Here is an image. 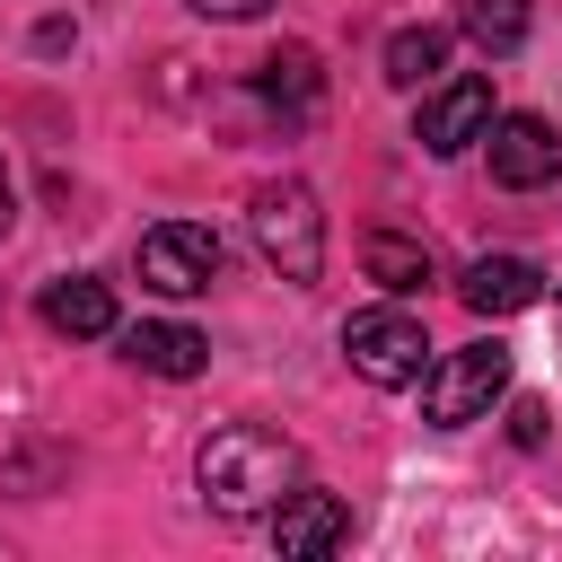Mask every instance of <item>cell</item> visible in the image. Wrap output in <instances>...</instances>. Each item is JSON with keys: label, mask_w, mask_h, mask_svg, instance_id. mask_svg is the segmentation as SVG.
<instances>
[{"label": "cell", "mask_w": 562, "mask_h": 562, "mask_svg": "<svg viewBox=\"0 0 562 562\" xmlns=\"http://www.w3.org/2000/svg\"><path fill=\"white\" fill-rule=\"evenodd\" d=\"M483 123H492V79H448V88H430L422 97V123H413V140L430 149V158H457V149H474L483 140Z\"/></svg>", "instance_id": "52a82bcc"}, {"label": "cell", "mask_w": 562, "mask_h": 562, "mask_svg": "<svg viewBox=\"0 0 562 562\" xmlns=\"http://www.w3.org/2000/svg\"><path fill=\"white\" fill-rule=\"evenodd\" d=\"M193 483H202V501H211L220 518H272V509L307 483V457H299V439H281V430H263V422H228V430L202 439Z\"/></svg>", "instance_id": "6da1fadb"}, {"label": "cell", "mask_w": 562, "mask_h": 562, "mask_svg": "<svg viewBox=\"0 0 562 562\" xmlns=\"http://www.w3.org/2000/svg\"><path fill=\"white\" fill-rule=\"evenodd\" d=\"M184 9H193V18H263L272 0H184Z\"/></svg>", "instance_id": "e0dca14e"}, {"label": "cell", "mask_w": 562, "mask_h": 562, "mask_svg": "<svg viewBox=\"0 0 562 562\" xmlns=\"http://www.w3.org/2000/svg\"><path fill=\"white\" fill-rule=\"evenodd\" d=\"M360 272H369L378 290L413 299V290H430V281H439V255H430L422 237H395V228H378V237H360Z\"/></svg>", "instance_id": "4fadbf2b"}, {"label": "cell", "mask_w": 562, "mask_h": 562, "mask_svg": "<svg viewBox=\"0 0 562 562\" xmlns=\"http://www.w3.org/2000/svg\"><path fill=\"white\" fill-rule=\"evenodd\" d=\"M114 342H123V360L132 369H149V378H202V360H211V342L193 334V325H114Z\"/></svg>", "instance_id": "8fae6325"}, {"label": "cell", "mask_w": 562, "mask_h": 562, "mask_svg": "<svg viewBox=\"0 0 562 562\" xmlns=\"http://www.w3.org/2000/svg\"><path fill=\"white\" fill-rule=\"evenodd\" d=\"M483 149H492V184H509V193H536L562 176V132L544 114H492Z\"/></svg>", "instance_id": "8992f818"}, {"label": "cell", "mask_w": 562, "mask_h": 562, "mask_svg": "<svg viewBox=\"0 0 562 562\" xmlns=\"http://www.w3.org/2000/svg\"><path fill=\"white\" fill-rule=\"evenodd\" d=\"M501 386H509V351L501 342H465V351L422 369V422L430 430H465V422H483L501 404Z\"/></svg>", "instance_id": "3957f363"}, {"label": "cell", "mask_w": 562, "mask_h": 562, "mask_svg": "<svg viewBox=\"0 0 562 562\" xmlns=\"http://www.w3.org/2000/svg\"><path fill=\"white\" fill-rule=\"evenodd\" d=\"M439 61H448V26H395L386 35V79L395 88H430Z\"/></svg>", "instance_id": "5bb4252c"}, {"label": "cell", "mask_w": 562, "mask_h": 562, "mask_svg": "<svg viewBox=\"0 0 562 562\" xmlns=\"http://www.w3.org/2000/svg\"><path fill=\"white\" fill-rule=\"evenodd\" d=\"M246 228H255V255L281 272V281H316L325 272V211H316V193L299 184V176H281V184H255V202H246Z\"/></svg>", "instance_id": "7a4b0ae2"}, {"label": "cell", "mask_w": 562, "mask_h": 562, "mask_svg": "<svg viewBox=\"0 0 562 562\" xmlns=\"http://www.w3.org/2000/svg\"><path fill=\"white\" fill-rule=\"evenodd\" d=\"M509 439H518V448H544V404H536V395L509 404Z\"/></svg>", "instance_id": "2e32d148"}, {"label": "cell", "mask_w": 562, "mask_h": 562, "mask_svg": "<svg viewBox=\"0 0 562 562\" xmlns=\"http://www.w3.org/2000/svg\"><path fill=\"white\" fill-rule=\"evenodd\" d=\"M457 299H465L474 316H518V307L544 299V272H536L527 255H474V263L457 272Z\"/></svg>", "instance_id": "9c48e42d"}, {"label": "cell", "mask_w": 562, "mask_h": 562, "mask_svg": "<svg viewBox=\"0 0 562 562\" xmlns=\"http://www.w3.org/2000/svg\"><path fill=\"white\" fill-rule=\"evenodd\" d=\"M9 220H18V193H9V167H0V237H9Z\"/></svg>", "instance_id": "ac0fdd59"}, {"label": "cell", "mask_w": 562, "mask_h": 562, "mask_svg": "<svg viewBox=\"0 0 562 562\" xmlns=\"http://www.w3.org/2000/svg\"><path fill=\"white\" fill-rule=\"evenodd\" d=\"M457 26L474 53H518L527 44V0H457Z\"/></svg>", "instance_id": "9a60e30c"}, {"label": "cell", "mask_w": 562, "mask_h": 562, "mask_svg": "<svg viewBox=\"0 0 562 562\" xmlns=\"http://www.w3.org/2000/svg\"><path fill=\"white\" fill-rule=\"evenodd\" d=\"M351 527H360L351 501H342V492H307V483L272 509V544H281V553H342Z\"/></svg>", "instance_id": "ba28073f"}, {"label": "cell", "mask_w": 562, "mask_h": 562, "mask_svg": "<svg viewBox=\"0 0 562 562\" xmlns=\"http://www.w3.org/2000/svg\"><path fill=\"white\" fill-rule=\"evenodd\" d=\"M255 97H263L281 123H307V114H316V97H325V70H316V53H307V44H281V53H263V61H255Z\"/></svg>", "instance_id": "30bf717a"}, {"label": "cell", "mask_w": 562, "mask_h": 562, "mask_svg": "<svg viewBox=\"0 0 562 562\" xmlns=\"http://www.w3.org/2000/svg\"><path fill=\"white\" fill-rule=\"evenodd\" d=\"M342 360H351L369 386H422V369H430L439 351H430L422 316H404V307H360V316L342 325Z\"/></svg>", "instance_id": "277c9868"}, {"label": "cell", "mask_w": 562, "mask_h": 562, "mask_svg": "<svg viewBox=\"0 0 562 562\" xmlns=\"http://www.w3.org/2000/svg\"><path fill=\"white\" fill-rule=\"evenodd\" d=\"M44 325L70 334V342H97V334H114V290H105L97 272H61V281L44 290Z\"/></svg>", "instance_id": "7c38bea8"}, {"label": "cell", "mask_w": 562, "mask_h": 562, "mask_svg": "<svg viewBox=\"0 0 562 562\" xmlns=\"http://www.w3.org/2000/svg\"><path fill=\"white\" fill-rule=\"evenodd\" d=\"M220 281V228H202V220H158V228H140V290H158V299H202Z\"/></svg>", "instance_id": "5b68a950"}]
</instances>
